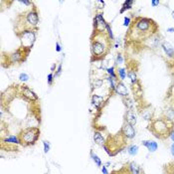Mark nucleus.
Masks as SVG:
<instances>
[{
    "label": "nucleus",
    "mask_w": 174,
    "mask_h": 174,
    "mask_svg": "<svg viewBox=\"0 0 174 174\" xmlns=\"http://www.w3.org/2000/svg\"><path fill=\"white\" fill-rule=\"evenodd\" d=\"M104 30H95L92 38H91V50H92V56L95 60H101L104 59V56L109 53V47H111V40L108 34L104 32Z\"/></svg>",
    "instance_id": "nucleus-1"
},
{
    "label": "nucleus",
    "mask_w": 174,
    "mask_h": 174,
    "mask_svg": "<svg viewBox=\"0 0 174 174\" xmlns=\"http://www.w3.org/2000/svg\"><path fill=\"white\" fill-rule=\"evenodd\" d=\"M173 122L168 119H157L152 120L148 127V129L153 133L155 137L159 139H166L169 137L173 130Z\"/></svg>",
    "instance_id": "nucleus-2"
},
{
    "label": "nucleus",
    "mask_w": 174,
    "mask_h": 174,
    "mask_svg": "<svg viewBox=\"0 0 174 174\" xmlns=\"http://www.w3.org/2000/svg\"><path fill=\"white\" fill-rule=\"evenodd\" d=\"M19 142L23 146L34 145L40 136V128L37 127H30L25 129H22L17 135Z\"/></svg>",
    "instance_id": "nucleus-3"
},
{
    "label": "nucleus",
    "mask_w": 174,
    "mask_h": 174,
    "mask_svg": "<svg viewBox=\"0 0 174 174\" xmlns=\"http://www.w3.org/2000/svg\"><path fill=\"white\" fill-rule=\"evenodd\" d=\"M30 51H31V49L24 48V47L21 46L19 49L14 51V52L11 53V54H8L7 59H8V63H9V65H13V64L24 62V61L26 60V58L28 57Z\"/></svg>",
    "instance_id": "nucleus-4"
},
{
    "label": "nucleus",
    "mask_w": 174,
    "mask_h": 174,
    "mask_svg": "<svg viewBox=\"0 0 174 174\" xmlns=\"http://www.w3.org/2000/svg\"><path fill=\"white\" fill-rule=\"evenodd\" d=\"M134 25H133V29L137 30V33H147L149 30L155 32V30L151 29V26H155V24L153 21L148 19V18H142V17H138L136 18L134 22ZM149 34L152 35V33L148 32Z\"/></svg>",
    "instance_id": "nucleus-5"
},
{
    "label": "nucleus",
    "mask_w": 174,
    "mask_h": 174,
    "mask_svg": "<svg viewBox=\"0 0 174 174\" xmlns=\"http://www.w3.org/2000/svg\"><path fill=\"white\" fill-rule=\"evenodd\" d=\"M35 31L36 30H27L17 34V36L19 37L21 42H22V47L32 49L35 40H36V33H35Z\"/></svg>",
    "instance_id": "nucleus-6"
},
{
    "label": "nucleus",
    "mask_w": 174,
    "mask_h": 174,
    "mask_svg": "<svg viewBox=\"0 0 174 174\" xmlns=\"http://www.w3.org/2000/svg\"><path fill=\"white\" fill-rule=\"evenodd\" d=\"M120 133L125 139H132L135 136V129L133 125L124 122L122 127V129H120Z\"/></svg>",
    "instance_id": "nucleus-7"
},
{
    "label": "nucleus",
    "mask_w": 174,
    "mask_h": 174,
    "mask_svg": "<svg viewBox=\"0 0 174 174\" xmlns=\"http://www.w3.org/2000/svg\"><path fill=\"white\" fill-rule=\"evenodd\" d=\"M20 90L21 92H22V95L24 98H26L27 100L31 101H38L39 98L38 96L33 91H31L27 86H21L20 87Z\"/></svg>",
    "instance_id": "nucleus-8"
},
{
    "label": "nucleus",
    "mask_w": 174,
    "mask_h": 174,
    "mask_svg": "<svg viewBox=\"0 0 174 174\" xmlns=\"http://www.w3.org/2000/svg\"><path fill=\"white\" fill-rule=\"evenodd\" d=\"M161 47L164 53L166 54L167 58H174V48L169 42L167 41H163L161 44Z\"/></svg>",
    "instance_id": "nucleus-9"
},
{
    "label": "nucleus",
    "mask_w": 174,
    "mask_h": 174,
    "mask_svg": "<svg viewBox=\"0 0 174 174\" xmlns=\"http://www.w3.org/2000/svg\"><path fill=\"white\" fill-rule=\"evenodd\" d=\"M124 122H127L129 124L134 127L136 124V122H137V119H136V114H134V111H132V109H128V111L125 112Z\"/></svg>",
    "instance_id": "nucleus-10"
},
{
    "label": "nucleus",
    "mask_w": 174,
    "mask_h": 174,
    "mask_svg": "<svg viewBox=\"0 0 174 174\" xmlns=\"http://www.w3.org/2000/svg\"><path fill=\"white\" fill-rule=\"evenodd\" d=\"M114 92H116V93H119V96H122V97H127V87H125L124 84V83H122V81L116 83V91H114Z\"/></svg>",
    "instance_id": "nucleus-11"
},
{
    "label": "nucleus",
    "mask_w": 174,
    "mask_h": 174,
    "mask_svg": "<svg viewBox=\"0 0 174 174\" xmlns=\"http://www.w3.org/2000/svg\"><path fill=\"white\" fill-rule=\"evenodd\" d=\"M142 145L145 146L150 152H154L157 150L158 148V144L157 142H155L153 140H143L142 141Z\"/></svg>",
    "instance_id": "nucleus-12"
},
{
    "label": "nucleus",
    "mask_w": 174,
    "mask_h": 174,
    "mask_svg": "<svg viewBox=\"0 0 174 174\" xmlns=\"http://www.w3.org/2000/svg\"><path fill=\"white\" fill-rule=\"evenodd\" d=\"M127 166L128 168V170H129L130 174H141V168L139 167L137 163L132 161L128 163Z\"/></svg>",
    "instance_id": "nucleus-13"
},
{
    "label": "nucleus",
    "mask_w": 174,
    "mask_h": 174,
    "mask_svg": "<svg viewBox=\"0 0 174 174\" xmlns=\"http://www.w3.org/2000/svg\"><path fill=\"white\" fill-rule=\"evenodd\" d=\"M93 140H95V142L97 143L98 145L104 146V144H106V140H104V136L99 132H95V133H93Z\"/></svg>",
    "instance_id": "nucleus-14"
},
{
    "label": "nucleus",
    "mask_w": 174,
    "mask_h": 174,
    "mask_svg": "<svg viewBox=\"0 0 174 174\" xmlns=\"http://www.w3.org/2000/svg\"><path fill=\"white\" fill-rule=\"evenodd\" d=\"M2 143H15V144H20L19 139H18V136H14V135H10L8 137L2 139Z\"/></svg>",
    "instance_id": "nucleus-15"
},
{
    "label": "nucleus",
    "mask_w": 174,
    "mask_h": 174,
    "mask_svg": "<svg viewBox=\"0 0 174 174\" xmlns=\"http://www.w3.org/2000/svg\"><path fill=\"white\" fill-rule=\"evenodd\" d=\"M92 103L93 106H96V108H100V106L103 103V98L100 97V96H97V95H93V98H92Z\"/></svg>",
    "instance_id": "nucleus-16"
},
{
    "label": "nucleus",
    "mask_w": 174,
    "mask_h": 174,
    "mask_svg": "<svg viewBox=\"0 0 174 174\" xmlns=\"http://www.w3.org/2000/svg\"><path fill=\"white\" fill-rule=\"evenodd\" d=\"M134 3V1L133 0H127V1L124 2V5H122V8L120 9V13H124L125 10H128V9H132V4Z\"/></svg>",
    "instance_id": "nucleus-17"
},
{
    "label": "nucleus",
    "mask_w": 174,
    "mask_h": 174,
    "mask_svg": "<svg viewBox=\"0 0 174 174\" xmlns=\"http://www.w3.org/2000/svg\"><path fill=\"white\" fill-rule=\"evenodd\" d=\"M127 152L129 155L134 156V155L137 154V152H138V146L136 145V144H132V145H129L127 147Z\"/></svg>",
    "instance_id": "nucleus-18"
},
{
    "label": "nucleus",
    "mask_w": 174,
    "mask_h": 174,
    "mask_svg": "<svg viewBox=\"0 0 174 174\" xmlns=\"http://www.w3.org/2000/svg\"><path fill=\"white\" fill-rule=\"evenodd\" d=\"M91 157H92V159H93V161L97 164V166L99 167H101V160L99 158V156L96 153H93V151L92 150L91 151Z\"/></svg>",
    "instance_id": "nucleus-19"
},
{
    "label": "nucleus",
    "mask_w": 174,
    "mask_h": 174,
    "mask_svg": "<svg viewBox=\"0 0 174 174\" xmlns=\"http://www.w3.org/2000/svg\"><path fill=\"white\" fill-rule=\"evenodd\" d=\"M127 76L130 79L132 83H136V82H137V76H136V73L134 71H132H132H128Z\"/></svg>",
    "instance_id": "nucleus-20"
},
{
    "label": "nucleus",
    "mask_w": 174,
    "mask_h": 174,
    "mask_svg": "<svg viewBox=\"0 0 174 174\" xmlns=\"http://www.w3.org/2000/svg\"><path fill=\"white\" fill-rule=\"evenodd\" d=\"M111 174H130V172H129V170H128L127 166H125V167H122V169H119V170L112 171Z\"/></svg>",
    "instance_id": "nucleus-21"
},
{
    "label": "nucleus",
    "mask_w": 174,
    "mask_h": 174,
    "mask_svg": "<svg viewBox=\"0 0 174 174\" xmlns=\"http://www.w3.org/2000/svg\"><path fill=\"white\" fill-rule=\"evenodd\" d=\"M117 72H119V78L120 80H124L125 77H127V71H125V69L124 68H119V70H117Z\"/></svg>",
    "instance_id": "nucleus-22"
},
{
    "label": "nucleus",
    "mask_w": 174,
    "mask_h": 174,
    "mask_svg": "<svg viewBox=\"0 0 174 174\" xmlns=\"http://www.w3.org/2000/svg\"><path fill=\"white\" fill-rule=\"evenodd\" d=\"M108 73H109V77H111V78H114V79H116V73H114V67H111V68H109L108 70Z\"/></svg>",
    "instance_id": "nucleus-23"
},
{
    "label": "nucleus",
    "mask_w": 174,
    "mask_h": 174,
    "mask_svg": "<svg viewBox=\"0 0 174 174\" xmlns=\"http://www.w3.org/2000/svg\"><path fill=\"white\" fill-rule=\"evenodd\" d=\"M106 31H108V35H109V38H111V40H114V34H112L111 27V26H109V23H106Z\"/></svg>",
    "instance_id": "nucleus-24"
},
{
    "label": "nucleus",
    "mask_w": 174,
    "mask_h": 174,
    "mask_svg": "<svg viewBox=\"0 0 174 174\" xmlns=\"http://www.w3.org/2000/svg\"><path fill=\"white\" fill-rule=\"evenodd\" d=\"M19 80L20 81H22V82H27L29 80V76L26 73H22V74H20Z\"/></svg>",
    "instance_id": "nucleus-25"
},
{
    "label": "nucleus",
    "mask_w": 174,
    "mask_h": 174,
    "mask_svg": "<svg viewBox=\"0 0 174 174\" xmlns=\"http://www.w3.org/2000/svg\"><path fill=\"white\" fill-rule=\"evenodd\" d=\"M43 145H44V152L48 153L50 150V142L49 141H43Z\"/></svg>",
    "instance_id": "nucleus-26"
},
{
    "label": "nucleus",
    "mask_w": 174,
    "mask_h": 174,
    "mask_svg": "<svg viewBox=\"0 0 174 174\" xmlns=\"http://www.w3.org/2000/svg\"><path fill=\"white\" fill-rule=\"evenodd\" d=\"M53 78H54V75H53V73H50L49 75H48V77H47V83H48V85H52L53 84Z\"/></svg>",
    "instance_id": "nucleus-27"
},
{
    "label": "nucleus",
    "mask_w": 174,
    "mask_h": 174,
    "mask_svg": "<svg viewBox=\"0 0 174 174\" xmlns=\"http://www.w3.org/2000/svg\"><path fill=\"white\" fill-rule=\"evenodd\" d=\"M116 63L117 64H122L124 63V57H122V55L120 54V53H119L116 56Z\"/></svg>",
    "instance_id": "nucleus-28"
},
{
    "label": "nucleus",
    "mask_w": 174,
    "mask_h": 174,
    "mask_svg": "<svg viewBox=\"0 0 174 174\" xmlns=\"http://www.w3.org/2000/svg\"><path fill=\"white\" fill-rule=\"evenodd\" d=\"M129 25H130V18H129V17H124V26H125V27H128Z\"/></svg>",
    "instance_id": "nucleus-29"
},
{
    "label": "nucleus",
    "mask_w": 174,
    "mask_h": 174,
    "mask_svg": "<svg viewBox=\"0 0 174 174\" xmlns=\"http://www.w3.org/2000/svg\"><path fill=\"white\" fill-rule=\"evenodd\" d=\"M61 72H62V65H59L58 70H57V72L55 73L54 77H59V76H60V74H61Z\"/></svg>",
    "instance_id": "nucleus-30"
},
{
    "label": "nucleus",
    "mask_w": 174,
    "mask_h": 174,
    "mask_svg": "<svg viewBox=\"0 0 174 174\" xmlns=\"http://www.w3.org/2000/svg\"><path fill=\"white\" fill-rule=\"evenodd\" d=\"M101 172H103V174H109L108 169H106V165H103V167H101Z\"/></svg>",
    "instance_id": "nucleus-31"
},
{
    "label": "nucleus",
    "mask_w": 174,
    "mask_h": 174,
    "mask_svg": "<svg viewBox=\"0 0 174 174\" xmlns=\"http://www.w3.org/2000/svg\"><path fill=\"white\" fill-rule=\"evenodd\" d=\"M56 51H57V52H61V51H62V48H61L60 44H59V42L56 43Z\"/></svg>",
    "instance_id": "nucleus-32"
},
{
    "label": "nucleus",
    "mask_w": 174,
    "mask_h": 174,
    "mask_svg": "<svg viewBox=\"0 0 174 174\" xmlns=\"http://www.w3.org/2000/svg\"><path fill=\"white\" fill-rule=\"evenodd\" d=\"M159 3H160V2L158 1V0H152V1H151V4H152V6H153V7L157 6Z\"/></svg>",
    "instance_id": "nucleus-33"
},
{
    "label": "nucleus",
    "mask_w": 174,
    "mask_h": 174,
    "mask_svg": "<svg viewBox=\"0 0 174 174\" xmlns=\"http://www.w3.org/2000/svg\"><path fill=\"white\" fill-rule=\"evenodd\" d=\"M19 2H20V3L25 4V5H31L32 4L31 1H27V0H23V1H19Z\"/></svg>",
    "instance_id": "nucleus-34"
},
{
    "label": "nucleus",
    "mask_w": 174,
    "mask_h": 174,
    "mask_svg": "<svg viewBox=\"0 0 174 174\" xmlns=\"http://www.w3.org/2000/svg\"><path fill=\"white\" fill-rule=\"evenodd\" d=\"M169 137L172 139V141H173V143H174V129L171 132V133H170V135H169Z\"/></svg>",
    "instance_id": "nucleus-35"
},
{
    "label": "nucleus",
    "mask_w": 174,
    "mask_h": 174,
    "mask_svg": "<svg viewBox=\"0 0 174 174\" xmlns=\"http://www.w3.org/2000/svg\"><path fill=\"white\" fill-rule=\"evenodd\" d=\"M170 152H171V154H172L173 156H174V143H173L172 145H171V147H170Z\"/></svg>",
    "instance_id": "nucleus-36"
},
{
    "label": "nucleus",
    "mask_w": 174,
    "mask_h": 174,
    "mask_svg": "<svg viewBox=\"0 0 174 174\" xmlns=\"http://www.w3.org/2000/svg\"><path fill=\"white\" fill-rule=\"evenodd\" d=\"M166 31L168 32V33H173V32H174V27H170V28H168Z\"/></svg>",
    "instance_id": "nucleus-37"
},
{
    "label": "nucleus",
    "mask_w": 174,
    "mask_h": 174,
    "mask_svg": "<svg viewBox=\"0 0 174 174\" xmlns=\"http://www.w3.org/2000/svg\"><path fill=\"white\" fill-rule=\"evenodd\" d=\"M172 18H173V19H174V10H173V11H172Z\"/></svg>",
    "instance_id": "nucleus-38"
},
{
    "label": "nucleus",
    "mask_w": 174,
    "mask_h": 174,
    "mask_svg": "<svg viewBox=\"0 0 174 174\" xmlns=\"http://www.w3.org/2000/svg\"><path fill=\"white\" fill-rule=\"evenodd\" d=\"M141 174H144V173H143V172H142V173H141Z\"/></svg>",
    "instance_id": "nucleus-39"
}]
</instances>
